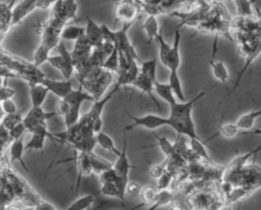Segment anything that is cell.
I'll list each match as a JSON object with an SVG mask.
<instances>
[{
	"label": "cell",
	"mask_w": 261,
	"mask_h": 210,
	"mask_svg": "<svg viewBox=\"0 0 261 210\" xmlns=\"http://www.w3.org/2000/svg\"><path fill=\"white\" fill-rule=\"evenodd\" d=\"M0 104H1V107L5 114H11V113L17 112V107L11 98L1 101Z\"/></svg>",
	"instance_id": "f907efd6"
},
{
	"label": "cell",
	"mask_w": 261,
	"mask_h": 210,
	"mask_svg": "<svg viewBox=\"0 0 261 210\" xmlns=\"http://www.w3.org/2000/svg\"><path fill=\"white\" fill-rule=\"evenodd\" d=\"M56 1L57 0H36V7L40 9H47Z\"/></svg>",
	"instance_id": "6f0895ef"
},
{
	"label": "cell",
	"mask_w": 261,
	"mask_h": 210,
	"mask_svg": "<svg viewBox=\"0 0 261 210\" xmlns=\"http://www.w3.org/2000/svg\"><path fill=\"white\" fill-rule=\"evenodd\" d=\"M96 144H97L96 137L93 136L71 144L69 148H71L74 152H77V153H90L94 150V147L96 146Z\"/></svg>",
	"instance_id": "4dcf8cb0"
},
{
	"label": "cell",
	"mask_w": 261,
	"mask_h": 210,
	"mask_svg": "<svg viewBox=\"0 0 261 210\" xmlns=\"http://www.w3.org/2000/svg\"><path fill=\"white\" fill-rule=\"evenodd\" d=\"M16 2V0H7L5 2H0V15L11 5L14 4Z\"/></svg>",
	"instance_id": "91938a15"
},
{
	"label": "cell",
	"mask_w": 261,
	"mask_h": 210,
	"mask_svg": "<svg viewBox=\"0 0 261 210\" xmlns=\"http://www.w3.org/2000/svg\"><path fill=\"white\" fill-rule=\"evenodd\" d=\"M180 33L177 29L174 32L173 43L170 45V50L168 52L165 65L169 70H178L180 65V53H179V43H180Z\"/></svg>",
	"instance_id": "5bb4252c"
},
{
	"label": "cell",
	"mask_w": 261,
	"mask_h": 210,
	"mask_svg": "<svg viewBox=\"0 0 261 210\" xmlns=\"http://www.w3.org/2000/svg\"><path fill=\"white\" fill-rule=\"evenodd\" d=\"M234 2L237 13L240 17H248L253 14V4L258 0H232Z\"/></svg>",
	"instance_id": "d590c367"
},
{
	"label": "cell",
	"mask_w": 261,
	"mask_h": 210,
	"mask_svg": "<svg viewBox=\"0 0 261 210\" xmlns=\"http://www.w3.org/2000/svg\"><path fill=\"white\" fill-rule=\"evenodd\" d=\"M172 199H173V196H172V194H171L169 191H167V189L159 190L157 199H156V201L154 202V204H152V205L150 206L149 210H153V209H156L157 207H159V206H161V205H165V204L169 203Z\"/></svg>",
	"instance_id": "bcb514c9"
},
{
	"label": "cell",
	"mask_w": 261,
	"mask_h": 210,
	"mask_svg": "<svg viewBox=\"0 0 261 210\" xmlns=\"http://www.w3.org/2000/svg\"><path fill=\"white\" fill-rule=\"evenodd\" d=\"M23 152H24V146H23L22 137L11 141V143L9 144V155H10L9 162L12 164L13 162L17 161L20 163V165L23 167L25 171L30 172V169L23 160Z\"/></svg>",
	"instance_id": "ac0fdd59"
},
{
	"label": "cell",
	"mask_w": 261,
	"mask_h": 210,
	"mask_svg": "<svg viewBox=\"0 0 261 210\" xmlns=\"http://www.w3.org/2000/svg\"><path fill=\"white\" fill-rule=\"evenodd\" d=\"M88 156H89V159H90V162H91V165H92V168H93V172H96V173H100L101 171L105 170V169H109V168H112V165L109 161L105 160L104 158L100 157L99 155L95 154L93 151L88 153Z\"/></svg>",
	"instance_id": "1f68e13d"
},
{
	"label": "cell",
	"mask_w": 261,
	"mask_h": 210,
	"mask_svg": "<svg viewBox=\"0 0 261 210\" xmlns=\"http://www.w3.org/2000/svg\"><path fill=\"white\" fill-rule=\"evenodd\" d=\"M23 119L22 115L20 112H15V113H11V114H6L5 116H3V118L1 119L0 124L7 130L11 129L14 125H16L17 123L21 122Z\"/></svg>",
	"instance_id": "f6af8a7d"
},
{
	"label": "cell",
	"mask_w": 261,
	"mask_h": 210,
	"mask_svg": "<svg viewBox=\"0 0 261 210\" xmlns=\"http://www.w3.org/2000/svg\"><path fill=\"white\" fill-rule=\"evenodd\" d=\"M94 202H95V197L93 195L91 194L85 195L76 199L74 202H72L67 207V210H87L92 206Z\"/></svg>",
	"instance_id": "f35d334b"
},
{
	"label": "cell",
	"mask_w": 261,
	"mask_h": 210,
	"mask_svg": "<svg viewBox=\"0 0 261 210\" xmlns=\"http://www.w3.org/2000/svg\"><path fill=\"white\" fill-rule=\"evenodd\" d=\"M158 192H159V190L157 188H155V187H152V186H146V187L142 188L140 190V192H139L140 199H141L142 202L137 207H140L142 205H149V206H151L152 204H154V202L157 199Z\"/></svg>",
	"instance_id": "83f0119b"
},
{
	"label": "cell",
	"mask_w": 261,
	"mask_h": 210,
	"mask_svg": "<svg viewBox=\"0 0 261 210\" xmlns=\"http://www.w3.org/2000/svg\"><path fill=\"white\" fill-rule=\"evenodd\" d=\"M29 113H31L35 118L39 119V120H42V121H47L48 119L58 115L57 111H54V112H47L45 111L42 106H39V107H33L30 109Z\"/></svg>",
	"instance_id": "7dc6e473"
},
{
	"label": "cell",
	"mask_w": 261,
	"mask_h": 210,
	"mask_svg": "<svg viewBox=\"0 0 261 210\" xmlns=\"http://www.w3.org/2000/svg\"><path fill=\"white\" fill-rule=\"evenodd\" d=\"M0 171L13 190L16 199L20 201L25 207L35 208L44 199L40 194L11 166V163L2 160L0 164Z\"/></svg>",
	"instance_id": "6da1fadb"
},
{
	"label": "cell",
	"mask_w": 261,
	"mask_h": 210,
	"mask_svg": "<svg viewBox=\"0 0 261 210\" xmlns=\"http://www.w3.org/2000/svg\"><path fill=\"white\" fill-rule=\"evenodd\" d=\"M118 90H119V87L115 85V87H114L104 98H100V99L94 101V103H93L91 109L86 113V116L88 117V119H89L90 121H92V120L95 119V118L101 117L105 105L108 103V101L113 97V95H114Z\"/></svg>",
	"instance_id": "d6986e66"
},
{
	"label": "cell",
	"mask_w": 261,
	"mask_h": 210,
	"mask_svg": "<svg viewBox=\"0 0 261 210\" xmlns=\"http://www.w3.org/2000/svg\"><path fill=\"white\" fill-rule=\"evenodd\" d=\"M140 190H141V187L136 182H127L126 185V193L129 195L139 194Z\"/></svg>",
	"instance_id": "680465c9"
},
{
	"label": "cell",
	"mask_w": 261,
	"mask_h": 210,
	"mask_svg": "<svg viewBox=\"0 0 261 210\" xmlns=\"http://www.w3.org/2000/svg\"><path fill=\"white\" fill-rule=\"evenodd\" d=\"M69 105H82L85 101H95V98L86 90H84L83 86L80 84V87L76 90H71L64 98Z\"/></svg>",
	"instance_id": "44dd1931"
},
{
	"label": "cell",
	"mask_w": 261,
	"mask_h": 210,
	"mask_svg": "<svg viewBox=\"0 0 261 210\" xmlns=\"http://www.w3.org/2000/svg\"><path fill=\"white\" fill-rule=\"evenodd\" d=\"M135 1H142V0H135Z\"/></svg>",
	"instance_id": "be15d7a7"
},
{
	"label": "cell",
	"mask_w": 261,
	"mask_h": 210,
	"mask_svg": "<svg viewBox=\"0 0 261 210\" xmlns=\"http://www.w3.org/2000/svg\"><path fill=\"white\" fill-rule=\"evenodd\" d=\"M15 94V91L9 87L6 86V84L0 86V102L5 100V99H9L12 98Z\"/></svg>",
	"instance_id": "816d5d0a"
},
{
	"label": "cell",
	"mask_w": 261,
	"mask_h": 210,
	"mask_svg": "<svg viewBox=\"0 0 261 210\" xmlns=\"http://www.w3.org/2000/svg\"><path fill=\"white\" fill-rule=\"evenodd\" d=\"M241 132L242 130L239 128V126L236 123H224L219 126L218 132L214 136H212L209 140H211L217 136H222L224 138L230 139V138L236 137L237 135H240Z\"/></svg>",
	"instance_id": "74e56055"
},
{
	"label": "cell",
	"mask_w": 261,
	"mask_h": 210,
	"mask_svg": "<svg viewBox=\"0 0 261 210\" xmlns=\"http://www.w3.org/2000/svg\"><path fill=\"white\" fill-rule=\"evenodd\" d=\"M29 87H30V98H31L32 106L33 107L42 106L47 98L49 90L40 83L29 84Z\"/></svg>",
	"instance_id": "ffe728a7"
},
{
	"label": "cell",
	"mask_w": 261,
	"mask_h": 210,
	"mask_svg": "<svg viewBox=\"0 0 261 210\" xmlns=\"http://www.w3.org/2000/svg\"><path fill=\"white\" fill-rule=\"evenodd\" d=\"M126 114L133 120V122L129 125H126L124 127V130H129L137 126H141V127L153 130L155 128L167 125V117H163L155 114H147L142 117H137L129 114L128 112H126Z\"/></svg>",
	"instance_id": "277c9868"
},
{
	"label": "cell",
	"mask_w": 261,
	"mask_h": 210,
	"mask_svg": "<svg viewBox=\"0 0 261 210\" xmlns=\"http://www.w3.org/2000/svg\"><path fill=\"white\" fill-rule=\"evenodd\" d=\"M206 93H207V91H202L200 94H198L195 98H193L190 101H185V102L175 101L174 103L169 105V115L168 116L191 117L195 104L198 101H200L206 95Z\"/></svg>",
	"instance_id": "30bf717a"
},
{
	"label": "cell",
	"mask_w": 261,
	"mask_h": 210,
	"mask_svg": "<svg viewBox=\"0 0 261 210\" xmlns=\"http://www.w3.org/2000/svg\"><path fill=\"white\" fill-rule=\"evenodd\" d=\"M91 125H92V129H93V133L96 135L98 134L99 132L102 130V125H103V121H102V118L101 117H98V118H95L91 121Z\"/></svg>",
	"instance_id": "11a10c76"
},
{
	"label": "cell",
	"mask_w": 261,
	"mask_h": 210,
	"mask_svg": "<svg viewBox=\"0 0 261 210\" xmlns=\"http://www.w3.org/2000/svg\"><path fill=\"white\" fill-rule=\"evenodd\" d=\"M85 34V28L76 27V25H67L63 27L60 32V39L66 41H75L81 36Z\"/></svg>",
	"instance_id": "836d02e7"
},
{
	"label": "cell",
	"mask_w": 261,
	"mask_h": 210,
	"mask_svg": "<svg viewBox=\"0 0 261 210\" xmlns=\"http://www.w3.org/2000/svg\"><path fill=\"white\" fill-rule=\"evenodd\" d=\"M260 116H261V108L243 114L242 116L239 117L236 124L239 126L241 130H249L253 128L256 119Z\"/></svg>",
	"instance_id": "cb8c5ba5"
},
{
	"label": "cell",
	"mask_w": 261,
	"mask_h": 210,
	"mask_svg": "<svg viewBox=\"0 0 261 210\" xmlns=\"http://www.w3.org/2000/svg\"><path fill=\"white\" fill-rule=\"evenodd\" d=\"M156 67L157 60L155 58L150 60H145L141 62V67L139 68V72L144 74L145 76L151 78L152 81H156Z\"/></svg>",
	"instance_id": "8d00e7d4"
},
{
	"label": "cell",
	"mask_w": 261,
	"mask_h": 210,
	"mask_svg": "<svg viewBox=\"0 0 261 210\" xmlns=\"http://www.w3.org/2000/svg\"><path fill=\"white\" fill-rule=\"evenodd\" d=\"M69 161H73L76 171H77V181H76V188H75V193L74 196L77 194L79 188H80V183H81V179L83 176H87L92 174L93 172V168L88 156V153H77L74 152V155L72 158H68V159H63V160H59L56 162V164L59 163H64V162H69Z\"/></svg>",
	"instance_id": "ba28073f"
},
{
	"label": "cell",
	"mask_w": 261,
	"mask_h": 210,
	"mask_svg": "<svg viewBox=\"0 0 261 210\" xmlns=\"http://www.w3.org/2000/svg\"><path fill=\"white\" fill-rule=\"evenodd\" d=\"M82 105H69V109L67 113L63 116L65 127H69L75 124L80 119V111Z\"/></svg>",
	"instance_id": "ee69618b"
},
{
	"label": "cell",
	"mask_w": 261,
	"mask_h": 210,
	"mask_svg": "<svg viewBox=\"0 0 261 210\" xmlns=\"http://www.w3.org/2000/svg\"><path fill=\"white\" fill-rule=\"evenodd\" d=\"M25 132H27L25 126H24L23 122L21 121V122L17 123L16 125H14L11 129H9V130H8V134H9L10 139L13 141V140H15V139H18V138L23 137V135H24Z\"/></svg>",
	"instance_id": "c3c4849f"
},
{
	"label": "cell",
	"mask_w": 261,
	"mask_h": 210,
	"mask_svg": "<svg viewBox=\"0 0 261 210\" xmlns=\"http://www.w3.org/2000/svg\"><path fill=\"white\" fill-rule=\"evenodd\" d=\"M154 82L155 81H152L151 78L145 76L144 74L142 73H138V75L136 76V78L134 80V82L132 83V86H134L135 88L139 89L140 91H142L143 93H146L153 101V103L160 109L161 106L160 104L157 102L156 98L154 97L153 93H154Z\"/></svg>",
	"instance_id": "e0dca14e"
},
{
	"label": "cell",
	"mask_w": 261,
	"mask_h": 210,
	"mask_svg": "<svg viewBox=\"0 0 261 210\" xmlns=\"http://www.w3.org/2000/svg\"><path fill=\"white\" fill-rule=\"evenodd\" d=\"M36 8V0H20L17 3H15L12 8L11 16L12 29L18 25L24 19V17H27Z\"/></svg>",
	"instance_id": "8fae6325"
},
{
	"label": "cell",
	"mask_w": 261,
	"mask_h": 210,
	"mask_svg": "<svg viewBox=\"0 0 261 210\" xmlns=\"http://www.w3.org/2000/svg\"><path fill=\"white\" fill-rule=\"evenodd\" d=\"M135 0H120L116 2L114 8L115 22H135L139 13V7Z\"/></svg>",
	"instance_id": "5b68a950"
},
{
	"label": "cell",
	"mask_w": 261,
	"mask_h": 210,
	"mask_svg": "<svg viewBox=\"0 0 261 210\" xmlns=\"http://www.w3.org/2000/svg\"><path fill=\"white\" fill-rule=\"evenodd\" d=\"M96 141H97V144L104 150L109 151L116 156H118L120 154V151L117 150L113 139L110 136H108L107 134L103 133L102 130L99 132L98 134H96Z\"/></svg>",
	"instance_id": "f1b7e54d"
},
{
	"label": "cell",
	"mask_w": 261,
	"mask_h": 210,
	"mask_svg": "<svg viewBox=\"0 0 261 210\" xmlns=\"http://www.w3.org/2000/svg\"><path fill=\"white\" fill-rule=\"evenodd\" d=\"M40 84L44 85L49 90V92L53 93L55 96H57L60 99L64 98L73 89L71 82L69 80L56 81L48 77L47 75L41 78Z\"/></svg>",
	"instance_id": "7c38bea8"
},
{
	"label": "cell",
	"mask_w": 261,
	"mask_h": 210,
	"mask_svg": "<svg viewBox=\"0 0 261 210\" xmlns=\"http://www.w3.org/2000/svg\"><path fill=\"white\" fill-rule=\"evenodd\" d=\"M143 30L146 33L148 43H150L153 39H155L156 35L160 31L159 23H158V20H157L155 14H149L147 16V18L145 19V21L143 23Z\"/></svg>",
	"instance_id": "4316f807"
},
{
	"label": "cell",
	"mask_w": 261,
	"mask_h": 210,
	"mask_svg": "<svg viewBox=\"0 0 261 210\" xmlns=\"http://www.w3.org/2000/svg\"><path fill=\"white\" fill-rule=\"evenodd\" d=\"M16 200L13 190L0 171V209H8Z\"/></svg>",
	"instance_id": "2e32d148"
},
{
	"label": "cell",
	"mask_w": 261,
	"mask_h": 210,
	"mask_svg": "<svg viewBox=\"0 0 261 210\" xmlns=\"http://www.w3.org/2000/svg\"><path fill=\"white\" fill-rule=\"evenodd\" d=\"M157 179H158L157 189L158 190H164V189H167V187L171 182L172 174L170 172H168L167 170H165Z\"/></svg>",
	"instance_id": "681fc988"
},
{
	"label": "cell",
	"mask_w": 261,
	"mask_h": 210,
	"mask_svg": "<svg viewBox=\"0 0 261 210\" xmlns=\"http://www.w3.org/2000/svg\"><path fill=\"white\" fill-rule=\"evenodd\" d=\"M154 93H156V95L159 98L166 101L168 103V105H171L172 103H174L176 101V98H175L168 83L163 84V83H159L156 80L154 82Z\"/></svg>",
	"instance_id": "d4e9b609"
},
{
	"label": "cell",
	"mask_w": 261,
	"mask_h": 210,
	"mask_svg": "<svg viewBox=\"0 0 261 210\" xmlns=\"http://www.w3.org/2000/svg\"><path fill=\"white\" fill-rule=\"evenodd\" d=\"M0 66H2V59H1V56H0Z\"/></svg>",
	"instance_id": "94428289"
},
{
	"label": "cell",
	"mask_w": 261,
	"mask_h": 210,
	"mask_svg": "<svg viewBox=\"0 0 261 210\" xmlns=\"http://www.w3.org/2000/svg\"><path fill=\"white\" fill-rule=\"evenodd\" d=\"M2 42H3V41H2V40H1V38H0V47H1V44H2Z\"/></svg>",
	"instance_id": "6125c7cd"
},
{
	"label": "cell",
	"mask_w": 261,
	"mask_h": 210,
	"mask_svg": "<svg viewBox=\"0 0 261 210\" xmlns=\"http://www.w3.org/2000/svg\"><path fill=\"white\" fill-rule=\"evenodd\" d=\"M190 146H191V151L194 152L195 155H197L200 158H203L207 162H209L212 165H215V163L211 160L206 148H205V142L202 141L201 139H190Z\"/></svg>",
	"instance_id": "f546056e"
},
{
	"label": "cell",
	"mask_w": 261,
	"mask_h": 210,
	"mask_svg": "<svg viewBox=\"0 0 261 210\" xmlns=\"http://www.w3.org/2000/svg\"><path fill=\"white\" fill-rule=\"evenodd\" d=\"M209 64L211 66L213 76L223 85H226V82L228 80V70L224 62L221 60H215L214 55H212Z\"/></svg>",
	"instance_id": "603a6c76"
},
{
	"label": "cell",
	"mask_w": 261,
	"mask_h": 210,
	"mask_svg": "<svg viewBox=\"0 0 261 210\" xmlns=\"http://www.w3.org/2000/svg\"><path fill=\"white\" fill-rule=\"evenodd\" d=\"M153 134H154V136H155V138H156V140H157V143H156L155 146H158V147L161 149V151H162V152L164 153V155L166 156V159H167V158L170 159L171 157H173V156L176 154L174 146H173L166 138H164V137H159V136L156 135V133H153Z\"/></svg>",
	"instance_id": "60d3db41"
},
{
	"label": "cell",
	"mask_w": 261,
	"mask_h": 210,
	"mask_svg": "<svg viewBox=\"0 0 261 210\" xmlns=\"http://www.w3.org/2000/svg\"><path fill=\"white\" fill-rule=\"evenodd\" d=\"M119 67V52L118 48L114 45L113 50L106 56L105 60L103 61L102 68L108 71H116Z\"/></svg>",
	"instance_id": "d6a6232c"
},
{
	"label": "cell",
	"mask_w": 261,
	"mask_h": 210,
	"mask_svg": "<svg viewBox=\"0 0 261 210\" xmlns=\"http://www.w3.org/2000/svg\"><path fill=\"white\" fill-rule=\"evenodd\" d=\"M58 49L59 54L54 56H49L47 62H49L53 67H55L57 70L60 71V73L66 78L69 80L74 71V65L73 60L70 55V52L67 51L64 44L62 42H59V44L56 47Z\"/></svg>",
	"instance_id": "7a4b0ae2"
},
{
	"label": "cell",
	"mask_w": 261,
	"mask_h": 210,
	"mask_svg": "<svg viewBox=\"0 0 261 210\" xmlns=\"http://www.w3.org/2000/svg\"><path fill=\"white\" fill-rule=\"evenodd\" d=\"M68 109H69V104L65 100L60 99V101L58 102L57 107H56V111H57L58 115H61L63 117L67 113Z\"/></svg>",
	"instance_id": "f5cc1de1"
},
{
	"label": "cell",
	"mask_w": 261,
	"mask_h": 210,
	"mask_svg": "<svg viewBox=\"0 0 261 210\" xmlns=\"http://www.w3.org/2000/svg\"><path fill=\"white\" fill-rule=\"evenodd\" d=\"M40 35H41V44L47 46L50 50L57 47L60 40V32L51 25H49L46 21L42 22L40 25Z\"/></svg>",
	"instance_id": "4fadbf2b"
},
{
	"label": "cell",
	"mask_w": 261,
	"mask_h": 210,
	"mask_svg": "<svg viewBox=\"0 0 261 210\" xmlns=\"http://www.w3.org/2000/svg\"><path fill=\"white\" fill-rule=\"evenodd\" d=\"M123 145H122V149L120 151V154L117 156V160L115 161V163L112 165L113 170L115 171V173L123 178H127L128 179V173L129 170L132 168H136V169H141L144 171H148L145 168H140L138 166H134L129 163L127 155H126V147H127V142H126V134L125 130L123 133Z\"/></svg>",
	"instance_id": "9c48e42d"
},
{
	"label": "cell",
	"mask_w": 261,
	"mask_h": 210,
	"mask_svg": "<svg viewBox=\"0 0 261 210\" xmlns=\"http://www.w3.org/2000/svg\"><path fill=\"white\" fill-rule=\"evenodd\" d=\"M260 53H261V43H259L258 45H256V46L254 47V49L249 53V56L247 57V60H246V63H245V65H244L243 69H242V70L240 71V73L238 74V78H237V81H236V83H234L233 88L229 91L228 94H231V93L238 88V86H239V84H240V82H241V78H242L243 74L245 73L246 69L248 68V66H250V64L254 61V59H256V58L259 56Z\"/></svg>",
	"instance_id": "e575fe53"
},
{
	"label": "cell",
	"mask_w": 261,
	"mask_h": 210,
	"mask_svg": "<svg viewBox=\"0 0 261 210\" xmlns=\"http://www.w3.org/2000/svg\"><path fill=\"white\" fill-rule=\"evenodd\" d=\"M169 80H168V84L175 96V98L180 101V102H185L186 100V96L184 94V90H182V86H181V82L180 78L178 76V72L177 70H169Z\"/></svg>",
	"instance_id": "484cf974"
},
{
	"label": "cell",
	"mask_w": 261,
	"mask_h": 210,
	"mask_svg": "<svg viewBox=\"0 0 261 210\" xmlns=\"http://www.w3.org/2000/svg\"><path fill=\"white\" fill-rule=\"evenodd\" d=\"M260 150H261V145H259L257 148L253 149V150L250 151V152H247V153H245V154H243V155H240V156L236 157V158L227 165V171H229V172L232 173V174L239 173V172L244 168V166L246 165L248 159H249L251 156H253V155H255L256 153H258Z\"/></svg>",
	"instance_id": "7402d4cb"
},
{
	"label": "cell",
	"mask_w": 261,
	"mask_h": 210,
	"mask_svg": "<svg viewBox=\"0 0 261 210\" xmlns=\"http://www.w3.org/2000/svg\"><path fill=\"white\" fill-rule=\"evenodd\" d=\"M127 182H128L127 178H123V177H120L117 175L113 179L102 182L100 192L104 196L117 198L123 202L125 194H126Z\"/></svg>",
	"instance_id": "8992f818"
},
{
	"label": "cell",
	"mask_w": 261,
	"mask_h": 210,
	"mask_svg": "<svg viewBox=\"0 0 261 210\" xmlns=\"http://www.w3.org/2000/svg\"><path fill=\"white\" fill-rule=\"evenodd\" d=\"M50 51L51 50L47 46L40 43V45L36 49V52H35V55H34V60H33L34 65L36 67H40L42 64L47 62L48 57L50 56L49 55Z\"/></svg>",
	"instance_id": "7bdbcfd3"
},
{
	"label": "cell",
	"mask_w": 261,
	"mask_h": 210,
	"mask_svg": "<svg viewBox=\"0 0 261 210\" xmlns=\"http://www.w3.org/2000/svg\"><path fill=\"white\" fill-rule=\"evenodd\" d=\"M167 125L176 132L177 135H185L190 139H200L197 135L194 120L191 117H167Z\"/></svg>",
	"instance_id": "52a82bcc"
},
{
	"label": "cell",
	"mask_w": 261,
	"mask_h": 210,
	"mask_svg": "<svg viewBox=\"0 0 261 210\" xmlns=\"http://www.w3.org/2000/svg\"><path fill=\"white\" fill-rule=\"evenodd\" d=\"M34 209H36V210H56L57 208L53 204L43 200Z\"/></svg>",
	"instance_id": "9f6ffc18"
},
{
	"label": "cell",
	"mask_w": 261,
	"mask_h": 210,
	"mask_svg": "<svg viewBox=\"0 0 261 210\" xmlns=\"http://www.w3.org/2000/svg\"><path fill=\"white\" fill-rule=\"evenodd\" d=\"M134 22H122V27L118 31H113V43L127 58L138 59L136 50L132 45L127 31Z\"/></svg>",
	"instance_id": "3957f363"
},
{
	"label": "cell",
	"mask_w": 261,
	"mask_h": 210,
	"mask_svg": "<svg viewBox=\"0 0 261 210\" xmlns=\"http://www.w3.org/2000/svg\"><path fill=\"white\" fill-rule=\"evenodd\" d=\"M86 27H85V36L92 47H99L103 43V34L101 25H98L90 16H86Z\"/></svg>",
	"instance_id": "9a60e30c"
},
{
	"label": "cell",
	"mask_w": 261,
	"mask_h": 210,
	"mask_svg": "<svg viewBox=\"0 0 261 210\" xmlns=\"http://www.w3.org/2000/svg\"><path fill=\"white\" fill-rule=\"evenodd\" d=\"M46 136L42 135V134H33L31 140L28 142V144L24 146V151H32V150H37V151H41L43 153V149H44V144H45V140H46Z\"/></svg>",
	"instance_id": "b9f144b4"
},
{
	"label": "cell",
	"mask_w": 261,
	"mask_h": 210,
	"mask_svg": "<svg viewBox=\"0 0 261 210\" xmlns=\"http://www.w3.org/2000/svg\"><path fill=\"white\" fill-rule=\"evenodd\" d=\"M166 169L162 166V165H154L151 167L150 170H148V172L150 173L151 176H153L154 178H158Z\"/></svg>",
	"instance_id": "db71d44e"
},
{
	"label": "cell",
	"mask_w": 261,
	"mask_h": 210,
	"mask_svg": "<svg viewBox=\"0 0 261 210\" xmlns=\"http://www.w3.org/2000/svg\"><path fill=\"white\" fill-rule=\"evenodd\" d=\"M155 40L156 42L158 43V50H159V60L160 62L165 65V62H166V58H167V55H168V52L170 50V44H168L163 35H162V32L161 30L159 31V33L156 35L155 37Z\"/></svg>",
	"instance_id": "ab89813d"
}]
</instances>
